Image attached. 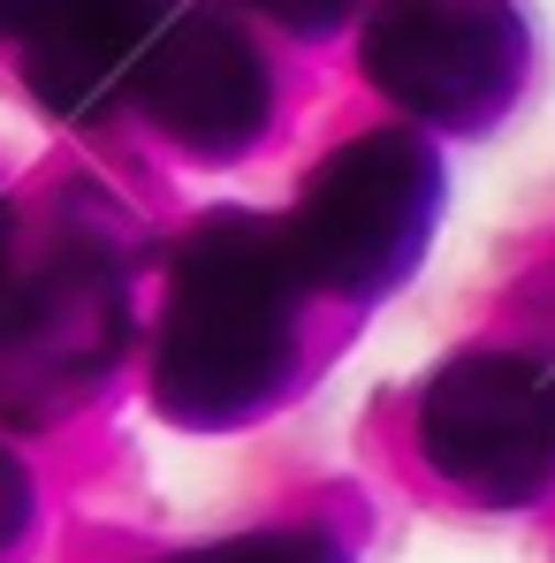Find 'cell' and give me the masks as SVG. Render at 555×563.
Segmentation results:
<instances>
[{
    "instance_id": "1",
    "label": "cell",
    "mask_w": 555,
    "mask_h": 563,
    "mask_svg": "<svg viewBox=\"0 0 555 563\" xmlns=\"http://www.w3.org/2000/svg\"><path fill=\"white\" fill-rule=\"evenodd\" d=\"M312 282L289 252V221L206 213L176 244L153 396L176 427L221 434L281 404L297 380V297Z\"/></svg>"
},
{
    "instance_id": "2",
    "label": "cell",
    "mask_w": 555,
    "mask_h": 563,
    "mask_svg": "<svg viewBox=\"0 0 555 563\" xmlns=\"http://www.w3.org/2000/svg\"><path fill=\"white\" fill-rule=\"evenodd\" d=\"M442 153L419 130H366L335 145L289 213V252L328 297H388L434 244Z\"/></svg>"
},
{
    "instance_id": "3",
    "label": "cell",
    "mask_w": 555,
    "mask_h": 563,
    "mask_svg": "<svg viewBox=\"0 0 555 563\" xmlns=\"http://www.w3.org/2000/svg\"><path fill=\"white\" fill-rule=\"evenodd\" d=\"M419 450L457 495L518 510L555 487V366L525 351H464L426 380Z\"/></svg>"
},
{
    "instance_id": "4",
    "label": "cell",
    "mask_w": 555,
    "mask_h": 563,
    "mask_svg": "<svg viewBox=\"0 0 555 563\" xmlns=\"http://www.w3.org/2000/svg\"><path fill=\"white\" fill-rule=\"evenodd\" d=\"M366 69L434 130H495L525 92L533 31L518 8H380L366 23Z\"/></svg>"
},
{
    "instance_id": "5",
    "label": "cell",
    "mask_w": 555,
    "mask_h": 563,
    "mask_svg": "<svg viewBox=\"0 0 555 563\" xmlns=\"http://www.w3.org/2000/svg\"><path fill=\"white\" fill-rule=\"evenodd\" d=\"M137 107L145 122L190 153V161H236L267 137L275 122V77H267V54L252 46V31L221 8H190L176 15L145 69H137Z\"/></svg>"
},
{
    "instance_id": "6",
    "label": "cell",
    "mask_w": 555,
    "mask_h": 563,
    "mask_svg": "<svg viewBox=\"0 0 555 563\" xmlns=\"http://www.w3.org/2000/svg\"><path fill=\"white\" fill-rule=\"evenodd\" d=\"M130 335V289H122V260L69 236L62 252H46V267L15 282L0 297V380H38L54 388H92Z\"/></svg>"
},
{
    "instance_id": "7",
    "label": "cell",
    "mask_w": 555,
    "mask_h": 563,
    "mask_svg": "<svg viewBox=\"0 0 555 563\" xmlns=\"http://www.w3.org/2000/svg\"><path fill=\"white\" fill-rule=\"evenodd\" d=\"M160 31V8H38L23 38V77L38 107L92 122L114 92H137V69Z\"/></svg>"
},
{
    "instance_id": "8",
    "label": "cell",
    "mask_w": 555,
    "mask_h": 563,
    "mask_svg": "<svg viewBox=\"0 0 555 563\" xmlns=\"http://www.w3.org/2000/svg\"><path fill=\"white\" fill-rule=\"evenodd\" d=\"M168 563H351V549L320 526H267V533H236V541H206Z\"/></svg>"
},
{
    "instance_id": "9",
    "label": "cell",
    "mask_w": 555,
    "mask_h": 563,
    "mask_svg": "<svg viewBox=\"0 0 555 563\" xmlns=\"http://www.w3.org/2000/svg\"><path fill=\"white\" fill-rule=\"evenodd\" d=\"M31 518H38V487H31L23 457L0 442V563L23 556V541H31Z\"/></svg>"
},
{
    "instance_id": "10",
    "label": "cell",
    "mask_w": 555,
    "mask_h": 563,
    "mask_svg": "<svg viewBox=\"0 0 555 563\" xmlns=\"http://www.w3.org/2000/svg\"><path fill=\"white\" fill-rule=\"evenodd\" d=\"M15 282H8V206H0V297H8Z\"/></svg>"
}]
</instances>
